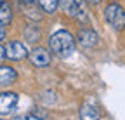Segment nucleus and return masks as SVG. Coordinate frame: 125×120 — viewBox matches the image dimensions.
Here are the masks:
<instances>
[{
	"mask_svg": "<svg viewBox=\"0 0 125 120\" xmlns=\"http://www.w3.org/2000/svg\"><path fill=\"white\" fill-rule=\"evenodd\" d=\"M0 120H2V118H0Z\"/></svg>",
	"mask_w": 125,
	"mask_h": 120,
	"instance_id": "nucleus-18",
	"label": "nucleus"
},
{
	"mask_svg": "<svg viewBox=\"0 0 125 120\" xmlns=\"http://www.w3.org/2000/svg\"><path fill=\"white\" fill-rule=\"evenodd\" d=\"M76 40H78V44H80V45H83V47H94V45L97 44L99 37H97V33L94 32V30L83 28V30H80V32H78Z\"/></svg>",
	"mask_w": 125,
	"mask_h": 120,
	"instance_id": "nucleus-7",
	"label": "nucleus"
},
{
	"mask_svg": "<svg viewBox=\"0 0 125 120\" xmlns=\"http://www.w3.org/2000/svg\"><path fill=\"white\" fill-rule=\"evenodd\" d=\"M18 106V94L16 92H2L0 94V115H9Z\"/></svg>",
	"mask_w": 125,
	"mask_h": 120,
	"instance_id": "nucleus-5",
	"label": "nucleus"
},
{
	"mask_svg": "<svg viewBox=\"0 0 125 120\" xmlns=\"http://www.w3.org/2000/svg\"><path fill=\"white\" fill-rule=\"evenodd\" d=\"M30 61L33 66H38V68H43V66H49L51 65V54L47 49L43 47H37L31 51L30 54Z\"/></svg>",
	"mask_w": 125,
	"mask_h": 120,
	"instance_id": "nucleus-6",
	"label": "nucleus"
},
{
	"mask_svg": "<svg viewBox=\"0 0 125 120\" xmlns=\"http://www.w3.org/2000/svg\"><path fill=\"white\" fill-rule=\"evenodd\" d=\"M80 120H101V115L92 103H83L80 106Z\"/></svg>",
	"mask_w": 125,
	"mask_h": 120,
	"instance_id": "nucleus-8",
	"label": "nucleus"
},
{
	"mask_svg": "<svg viewBox=\"0 0 125 120\" xmlns=\"http://www.w3.org/2000/svg\"><path fill=\"white\" fill-rule=\"evenodd\" d=\"M24 35H26V38L30 42H37L40 38V32H38V28H35V26H28L26 32H24Z\"/></svg>",
	"mask_w": 125,
	"mask_h": 120,
	"instance_id": "nucleus-12",
	"label": "nucleus"
},
{
	"mask_svg": "<svg viewBox=\"0 0 125 120\" xmlns=\"http://www.w3.org/2000/svg\"><path fill=\"white\" fill-rule=\"evenodd\" d=\"M87 2H90V4H99L101 0H87Z\"/></svg>",
	"mask_w": 125,
	"mask_h": 120,
	"instance_id": "nucleus-16",
	"label": "nucleus"
},
{
	"mask_svg": "<svg viewBox=\"0 0 125 120\" xmlns=\"http://www.w3.org/2000/svg\"><path fill=\"white\" fill-rule=\"evenodd\" d=\"M59 7L66 14H70L71 18H78V19L82 18V21H87L85 11L82 7V0H59Z\"/></svg>",
	"mask_w": 125,
	"mask_h": 120,
	"instance_id": "nucleus-3",
	"label": "nucleus"
},
{
	"mask_svg": "<svg viewBox=\"0 0 125 120\" xmlns=\"http://www.w3.org/2000/svg\"><path fill=\"white\" fill-rule=\"evenodd\" d=\"M18 80V71L10 66H0V85H9Z\"/></svg>",
	"mask_w": 125,
	"mask_h": 120,
	"instance_id": "nucleus-9",
	"label": "nucleus"
},
{
	"mask_svg": "<svg viewBox=\"0 0 125 120\" xmlns=\"http://www.w3.org/2000/svg\"><path fill=\"white\" fill-rule=\"evenodd\" d=\"M5 38V30H4V26L0 24V40H4Z\"/></svg>",
	"mask_w": 125,
	"mask_h": 120,
	"instance_id": "nucleus-14",
	"label": "nucleus"
},
{
	"mask_svg": "<svg viewBox=\"0 0 125 120\" xmlns=\"http://www.w3.org/2000/svg\"><path fill=\"white\" fill-rule=\"evenodd\" d=\"M19 2H24V4H31L33 0H19Z\"/></svg>",
	"mask_w": 125,
	"mask_h": 120,
	"instance_id": "nucleus-17",
	"label": "nucleus"
},
{
	"mask_svg": "<svg viewBox=\"0 0 125 120\" xmlns=\"http://www.w3.org/2000/svg\"><path fill=\"white\" fill-rule=\"evenodd\" d=\"M12 120H42V118H38V117L33 115V113H30V115H19V117H14Z\"/></svg>",
	"mask_w": 125,
	"mask_h": 120,
	"instance_id": "nucleus-13",
	"label": "nucleus"
},
{
	"mask_svg": "<svg viewBox=\"0 0 125 120\" xmlns=\"http://www.w3.org/2000/svg\"><path fill=\"white\" fill-rule=\"evenodd\" d=\"M104 18L115 30H123L125 28V11L118 4H109L104 9Z\"/></svg>",
	"mask_w": 125,
	"mask_h": 120,
	"instance_id": "nucleus-2",
	"label": "nucleus"
},
{
	"mask_svg": "<svg viewBox=\"0 0 125 120\" xmlns=\"http://www.w3.org/2000/svg\"><path fill=\"white\" fill-rule=\"evenodd\" d=\"M4 57H5V47H2V45H0V61H2Z\"/></svg>",
	"mask_w": 125,
	"mask_h": 120,
	"instance_id": "nucleus-15",
	"label": "nucleus"
},
{
	"mask_svg": "<svg viewBox=\"0 0 125 120\" xmlns=\"http://www.w3.org/2000/svg\"><path fill=\"white\" fill-rule=\"evenodd\" d=\"M49 47L51 51L59 57H68L75 51V38L66 30H59L49 38Z\"/></svg>",
	"mask_w": 125,
	"mask_h": 120,
	"instance_id": "nucleus-1",
	"label": "nucleus"
},
{
	"mask_svg": "<svg viewBox=\"0 0 125 120\" xmlns=\"http://www.w3.org/2000/svg\"><path fill=\"white\" fill-rule=\"evenodd\" d=\"M12 21V9L7 2H0V24L7 26Z\"/></svg>",
	"mask_w": 125,
	"mask_h": 120,
	"instance_id": "nucleus-10",
	"label": "nucleus"
},
{
	"mask_svg": "<svg viewBox=\"0 0 125 120\" xmlns=\"http://www.w3.org/2000/svg\"><path fill=\"white\" fill-rule=\"evenodd\" d=\"M35 2H37L45 12H49V14L56 12V9L59 7V0H35Z\"/></svg>",
	"mask_w": 125,
	"mask_h": 120,
	"instance_id": "nucleus-11",
	"label": "nucleus"
},
{
	"mask_svg": "<svg viewBox=\"0 0 125 120\" xmlns=\"http://www.w3.org/2000/svg\"><path fill=\"white\" fill-rule=\"evenodd\" d=\"M26 56H28V51L24 44H21L19 40H12L5 45V57H9L10 61H21Z\"/></svg>",
	"mask_w": 125,
	"mask_h": 120,
	"instance_id": "nucleus-4",
	"label": "nucleus"
}]
</instances>
